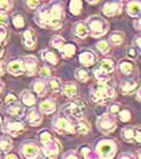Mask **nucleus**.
I'll return each mask as SVG.
<instances>
[{
  "label": "nucleus",
  "mask_w": 141,
  "mask_h": 159,
  "mask_svg": "<svg viewBox=\"0 0 141 159\" xmlns=\"http://www.w3.org/2000/svg\"><path fill=\"white\" fill-rule=\"evenodd\" d=\"M64 12L61 2H50L38 9L35 13V22L41 28L60 29L62 27Z\"/></svg>",
  "instance_id": "f257e3e1"
},
{
  "label": "nucleus",
  "mask_w": 141,
  "mask_h": 159,
  "mask_svg": "<svg viewBox=\"0 0 141 159\" xmlns=\"http://www.w3.org/2000/svg\"><path fill=\"white\" fill-rule=\"evenodd\" d=\"M91 100L96 103H107L110 100L115 98V91L112 86L106 84H97L90 90Z\"/></svg>",
  "instance_id": "f03ea898"
},
{
  "label": "nucleus",
  "mask_w": 141,
  "mask_h": 159,
  "mask_svg": "<svg viewBox=\"0 0 141 159\" xmlns=\"http://www.w3.org/2000/svg\"><path fill=\"white\" fill-rule=\"evenodd\" d=\"M85 25L88 27V30H89V34L92 38H100L105 35L107 32H108V28L110 25L108 22L101 18L100 16H91L87 20Z\"/></svg>",
  "instance_id": "7ed1b4c3"
},
{
  "label": "nucleus",
  "mask_w": 141,
  "mask_h": 159,
  "mask_svg": "<svg viewBox=\"0 0 141 159\" xmlns=\"http://www.w3.org/2000/svg\"><path fill=\"white\" fill-rule=\"evenodd\" d=\"M95 152L100 159H112L117 153V143L108 137L101 139L95 146Z\"/></svg>",
  "instance_id": "20e7f679"
},
{
  "label": "nucleus",
  "mask_w": 141,
  "mask_h": 159,
  "mask_svg": "<svg viewBox=\"0 0 141 159\" xmlns=\"http://www.w3.org/2000/svg\"><path fill=\"white\" fill-rule=\"evenodd\" d=\"M85 107H87V105L83 100H74L71 103H67L62 111H63V114L66 116V118L80 120L83 119Z\"/></svg>",
  "instance_id": "39448f33"
},
{
  "label": "nucleus",
  "mask_w": 141,
  "mask_h": 159,
  "mask_svg": "<svg viewBox=\"0 0 141 159\" xmlns=\"http://www.w3.org/2000/svg\"><path fill=\"white\" fill-rule=\"evenodd\" d=\"M52 128L56 133L61 135H67V134H74V125L71 123V120L62 116H57L52 119Z\"/></svg>",
  "instance_id": "423d86ee"
},
{
  "label": "nucleus",
  "mask_w": 141,
  "mask_h": 159,
  "mask_svg": "<svg viewBox=\"0 0 141 159\" xmlns=\"http://www.w3.org/2000/svg\"><path fill=\"white\" fill-rule=\"evenodd\" d=\"M41 152H43L44 157H46L49 159H55L61 152V145L56 139L52 137L50 141H48V142H45L43 145Z\"/></svg>",
  "instance_id": "0eeeda50"
},
{
  "label": "nucleus",
  "mask_w": 141,
  "mask_h": 159,
  "mask_svg": "<svg viewBox=\"0 0 141 159\" xmlns=\"http://www.w3.org/2000/svg\"><path fill=\"white\" fill-rule=\"evenodd\" d=\"M96 124H97V129L102 134H105V135L115 131V126H117V125H115V118L111 117V116H108V114H102V116H100V117L97 118Z\"/></svg>",
  "instance_id": "6e6552de"
},
{
  "label": "nucleus",
  "mask_w": 141,
  "mask_h": 159,
  "mask_svg": "<svg viewBox=\"0 0 141 159\" xmlns=\"http://www.w3.org/2000/svg\"><path fill=\"white\" fill-rule=\"evenodd\" d=\"M1 130H2V133L16 137L25 131V124L20 120H6L4 123V125L1 126Z\"/></svg>",
  "instance_id": "1a4fd4ad"
},
{
  "label": "nucleus",
  "mask_w": 141,
  "mask_h": 159,
  "mask_svg": "<svg viewBox=\"0 0 141 159\" xmlns=\"http://www.w3.org/2000/svg\"><path fill=\"white\" fill-rule=\"evenodd\" d=\"M21 154L26 159H35L39 156V147L33 141H27L21 146Z\"/></svg>",
  "instance_id": "9d476101"
},
{
  "label": "nucleus",
  "mask_w": 141,
  "mask_h": 159,
  "mask_svg": "<svg viewBox=\"0 0 141 159\" xmlns=\"http://www.w3.org/2000/svg\"><path fill=\"white\" fill-rule=\"evenodd\" d=\"M123 11V2L122 1H110L106 2L102 7V12L107 17L118 16Z\"/></svg>",
  "instance_id": "9b49d317"
},
{
  "label": "nucleus",
  "mask_w": 141,
  "mask_h": 159,
  "mask_svg": "<svg viewBox=\"0 0 141 159\" xmlns=\"http://www.w3.org/2000/svg\"><path fill=\"white\" fill-rule=\"evenodd\" d=\"M22 61H23V67H25V73L27 75H33L38 68L37 57L35 56H26Z\"/></svg>",
  "instance_id": "f8f14e48"
},
{
  "label": "nucleus",
  "mask_w": 141,
  "mask_h": 159,
  "mask_svg": "<svg viewBox=\"0 0 141 159\" xmlns=\"http://www.w3.org/2000/svg\"><path fill=\"white\" fill-rule=\"evenodd\" d=\"M22 41H23V45L26 46V49L33 50L37 45V37H35L34 30H32V29L25 30L22 34Z\"/></svg>",
  "instance_id": "ddd939ff"
},
{
  "label": "nucleus",
  "mask_w": 141,
  "mask_h": 159,
  "mask_svg": "<svg viewBox=\"0 0 141 159\" xmlns=\"http://www.w3.org/2000/svg\"><path fill=\"white\" fill-rule=\"evenodd\" d=\"M79 62L82 63V66L84 67L92 66L96 62V55L91 50H84L79 55Z\"/></svg>",
  "instance_id": "4468645a"
},
{
  "label": "nucleus",
  "mask_w": 141,
  "mask_h": 159,
  "mask_svg": "<svg viewBox=\"0 0 141 159\" xmlns=\"http://www.w3.org/2000/svg\"><path fill=\"white\" fill-rule=\"evenodd\" d=\"M7 70L10 74L15 77L22 75L25 73V67H23V61L22 60H13L7 65Z\"/></svg>",
  "instance_id": "2eb2a0df"
},
{
  "label": "nucleus",
  "mask_w": 141,
  "mask_h": 159,
  "mask_svg": "<svg viewBox=\"0 0 141 159\" xmlns=\"http://www.w3.org/2000/svg\"><path fill=\"white\" fill-rule=\"evenodd\" d=\"M41 120H43V116H41V113L39 112L38 109L31 108V109L28 111V113H27V121H28L31 125L37 126V125H39V124L41 123Z\"/></svg>",
  "instance_id": "dca6fc26"
},
{
  "label": "nucleus",
  "mask_w": 141,
  "mask_h": 159,
  "mask_svg": "<svg viewBox=\"0 0 141 159\" xmlns=\"http://www.w3.org/2000/svg\"><path fill=\"white\" fill-rule=\"evenodd\" d=\"M99 70H101L102 73L110 75L113 70H115V61L112 58H103L99 62V67H97Z\"/></svg>",
  "instance_id": "f3484780"
},
{
  "label": "nucleus",
  "mask_w": 141,
  "mask_h": 159,
  "mask_svg": "<svg viewBox=\"0 0 141 159\" xmlns=\"http://www.w3.org/2000/svg\"><path fill=\"white\" fill-rule=\"evenodd\" d=\"M127 12L129 16L136 18L141 16V1H130L127 4Z\"/></svg>",
  "instance_id": "a211bd4d"
},
{
  "label": "nucleus",
  "mask_w": 141,
  "mask_h": 159,
  "mask_svg": "<svg viewBox=\"0 0 141 159\" xmlns=\"http://www.w3.org/2000/svg\"><path fill=\"white\" fill-rule=\"evenodd\" d=\"M39 108H40L41 113H44V114H51V113H54L56 111V103H55L54 100L48 98V100H44L39 105Z\"/></svg>",
  "instance_id": "6ab92c4d"
},
{
  "label": "nucleus",
  "mask_w": 141,
  "mask_h": 159,
  "mask_svg": "<svg viewBox=\"0 0 141 159\" xmlns=\"http://www.w3.org/2000/svg\"><path fill=\"white\" fill-rule=\"evenodd\" d=\"M6 112H7V114H10L11 117H15V118H22L23 114H25V108L21 106L20 103L16 102V103H13V105L7 107Z\"/></svg>",
  "instance_id": "aec40b11"
},
{
  "label": "nucleus",
  "mask_w": 141,
  "mask_h": 159,
  "mask_svg": "<svg viewBox=\"0 0 141 159\" xmlns=\"http://www.w3.org/2000/svg\"><path fill=\"white\" fill-rule=\"evenodd\" d=\"M41 58L44 60V61H46L48 63H50L52 66H56L57 65V62H59V57H57V55L51 51V50H49V49H45V50H43L41 52Z\"/></svg>",
  "instance_id": "412c9836"
},
{
  "label": "nucleus",
  "mask_w": 141,
  "mask_h": 159,
  "mask_svg": "<svg viewBox=\"0 0 141 159\" xmlns=\"http://www.w3.org/2000/svg\"><path fill=\"white\" fill-rule=\"evenodd\" d=\"M32 86H33V90H34V93H37L39 97H43V96H45L48 86H46V83H45V81H44L43 79L34 80V81H33V84H32Z\"/></svg>",
  "instance_id": "4be33fe9"
},
{
  "label": "nucleus",
  "mask_w": 141,
  "mask_h": 159,
  "mask_svg": "<svg viewBox=\"0 0 141 159\" xmlns=\"http://www.w3.org/2000/svg\"><path fill=\"white\" fill-rule=\"evenodd\" d=\"M73 33L76 34V37L78 38H87L89 35V30H88V27L85 25V22H78L74 25L73 28Z\"/></svg>",
  "instance_id": "5701e85b"
},
{
  "label": "nucleus",
  "mask_w": 141,
  "mask_h": 159,
  "mask_svg": "<svg viewBox=\"0 0 141 159\" xmlns=\"http://www.w3.org/2000/svg\"><path fill=\"white\" fill-rule=\"evenodd\" d=\"M138 86V84H136V80L134 79H124L122 83H120V90H122V93H133L134 90H135V88Z\"/></svg>",
  "instance_id": "b1692460"
},
{
  "label": "nucleus",
  "mask_w": 141,
  "mask_h": 159,
  "mask_svg": "<svg viewBox=\"0 0 141 159\" xmlns=\"http://www.w3.org/2000/svg\"><path fill=\"white\" fill-rule=\"evenodd\" d=\"M21 101L23 102L25 106L33 107L35 105V102H37V98H35V96L31 93L29 90H23L21 93Z\"/></svg>",
  "instance_id": "393cba45"
},
{
  "label": "nucleus",
  "mask_w": 141,
  "mask_h": 159,
  "mask_svg": "<svg viewBox=\"0 0 141 159\" xmlns=\"http://www.w3.org/2000/svg\"><path fill=\"white\" fill-rule=\"evenodd\" d=\"M62 93L67 98H73L78 93V88L74 83H67L64 86H62Z\"/></svg>",
  "instance_id": "a878e982"
},
{
  "label": "nucleus",
  "mask_w": 141,
  "mask_h": 159,
  "mask_svg": "<svg viewBox=\"0 0 141 159\" xmlns=\"http://www.w3.org/2000/svg\"><path fill=\"white\" fill-rule=\"evenodd\" d=\"M11 149H12V140L6 135L0 136V151L2 153H9Z\"/></svg>",
  "instance_id": "bb28decb"
},
{
  "label": "nucleus",
  "mask_w": 141,
  "mask_h": 159,
  "mask_svg": "<svg viewBox=\"0 0 141 159\" xmlns=\"http://www.w3.org/2000/svg\"><path fill=\"white\" fill-rule=\"evenodd\" d=\"M77 51V48H76V45L74 44H64L63 46H62V49L60 50V52L62 55V57L64 58H69V57H72L74 53Z\"/></svg>",
  "instance_id": "cd10ccee"
},
{
  "label": "nucleus",
  "mask_w": 141,
  "mask_h": 159,
  "mask_svg": "<svg viewBox=\"0 0 141 159\" xmlns=\"http://www.w3.org/2000/svg\"><path fill=\"white\" fill-rule=\"evenodd\" d=\"M50 89V91L54 93H60L62 90V84H61V80L59 78H50L48 79V84H46Z\"/></svg>",
  "instance_id": "c85d7f7f"
},
{
  "label": "nucleus",
  "mask_w": 141,
  "mask_h": 159,
  "mask_svg": "<svg viewBox=\"0 0 141 159\" xmlns=\"http://www.w3.org/2000/svg\"><path fill=\"white\" fill-rule=\"evenodd\" d=\"M90 131V125L88 124V121H85L84 119H80L77 121L76 126H74V133H78L80 135H85Z\"/></svg>",
  "instance_id": "c756f323"
},
{
  "label": "nucleus",
  "mask_w": 141,
  "mask_h": 159,
  "mask_svg": "<svg viewBox=\"0 0 141 159\" xmlns=\"http://www.w3.org/2000/svg\"><path fill=\"white\" fill-rule=\"evenodd\" d=\"M118 68H119V72H120V73H123L124 75H129V74L133 72L134 66H133V63H131L130 61H128V60H123V61L119 62Z\"/></svg>",
  "instance_id": "7c9ffc66"
},
{
  "label": "nucleus",
  "mask_w": 141,
  "mask_h": 159,
  "mask_svg": "<svg viewBox=\"0 0 141 159\" xmlns=\"http://www.w3.org/2000/svg\"><path fill=\"white\" fill-rule=\"evenodd\" d=\"M124 41V34L122 32H113L110 37V43L113 45V46H119L122 45Z\"/></svg>",
  "instance_id": "2f4dec72"
},
{
  "label": "nucleus",
  "mask_w": 141,
  "mask_h": 159,
  "mask_svg": "<svg viewBox=\"0 0 141 159\" xmlns=\"http://www.w3.org/2000/svg\"><path fill=\"white\" fill-rule=\"evenodd\" d=\"M122 137L125 142H134V128L133 126H125L122 130Z\"/></svg>",
  "instance_id": "473e14b6"
},
{
  "label": "nucleus",
  "mask_w": 141,
  "mask_h": 159,
  "mask_svg": "<svg viewBox=\"0 0 141 159\" xmlns=\"http://www.w3.org/2000/svg\"><path fill=\"white\" fill-rule=\"evenodd\" d=\"M80 154L84 159H100V157L96 154L95 151H92L89 147H82L80 148Z\"/></svg>",
  "instance_id": "72a5a7b5"
},
{
  "label": "nucleus",
  "mask_w": 141,
  "mask_h": 159,
  "mask_svg": "<svg viewBox=\"0 0 141 159\" xmlns=\"http://www.w3.org/2000/svg\"><path fill=\"white\" fill-rule=\"evenodd\" d=\"M82 7H83V2L79 0H73L69 2V11L74 16H78L82 12Z\"/></svg>",
  "instance_id": "f704fd0d"
},
{
  "label": "nucleus",
  "mask_w": 141,
  "mask_h": 159,
  "mask_svg": "<svg viewBox=\"0 0 141 159\" xmlns=\"http://www.w3.org/2000/svg\"><path fill=\"white\" fill-rule=\"evenodd\" d=\"M74 75H76V78H77L79 81H82V83H87V81L89 80V74H88V72H87L85 69H83V68H77L76 72H74Z\"/></svg>",
  "instance_id": "c9c22d12"
},
{
  "label": "nucleus",
  "mask_w": 141,
  "mask_h": 159,
  "mask_svg": "<svg viewBox=\"0 0 141 159\" xmlns=\"http://www.w3.org/2000/svg\"><path fill=\"white\" fill-rule=\"evenodd\" d=\"M50 45H51L52 48L57 49V50H61L62 46L64 45V39L62 37H60V35H55L50 40Z\"/></svg>",
  "instance_id": "e433bc0d"
},
{
  "label": "nucleus",
  "mask_w": 141,
  "mask_h": 159,
  "mask_svg": "<svg viewBox=\"0 0 141 159\" xmlns=\"http://www.w3.org/2000/svg\"><path fill=\"white\" fill-rule=\"evenodd\" d=\"M25 23H26V21H25V17L22 15L16 13L12 16V25L15 26V28H23Z\"/></svg>",
  "instance_id": "4c0bfd02"
},
{
  "label": "nucleus",
  "mask_w": 141,
  "mask_h": 159,
  "mask_svg": "<svg viewBox=\"0 0 141 159\" xmlns=\"http://www.w3.org/2000/svg\"><path fill=\"white\" fill-rule=\"evenodd\" d=\"M94 77H95V79L97 80L100 84H106V83H107V80L110 79V77H108L107 74L102 73V72H101V70H99L97 68H96V69H94Z\"/></svg>",
  "instance_id": "58836bf2"
},
{
  "label": "nucleus",
  "mask_w": 141,
  "mask_h": 159,
  "mask_svg": "<svg viewBox=\"0 0 141 159\" xmlns=\"http://www.w3.org/2000/svg\"><path fill=\"white\" fill-rule=\"evenodd\" d=\"M39 77L41 79H50L51 78V70H50V68L46 66L40 67V69H39Z\"/></svg>",
  "instance_id": "ea45409f"
},
{
  "label": "nucleus",
  "mask_w": 141,
  "mask_h": 159,
  "mask_svg": "<svg viewBox=\"0 0 141 159\" xmlns=\"http://www.w3.org/2000/svg\"><path fill=\"white\" fill-rule=\"evenodd\" d=\"M51 139H52L51 133L48 131V130H43V131L39 133V140H40V143H41V145H44L45 142L50 141Z\"/></svg>",
  "instance_id": "a19ab883"
},
{
  "label": "nucleus",
  "mask_w": 141,
  "mask_h": 159,
  "mask_svg": "<svg viewBox=\"0 0 141 159\" xmlns=\"http://www.w3.org/2000/svg\"><path fill=\"white\" fill-rule=\"evenodd\" d=\"M119 112H120V103L115 102V103H112L108 106V116L115 117V116H118Z\"/></svg>",
  "instance_id": "79ce46f5"
},
{
  "label": "nucleus",
  "mask_w": 141,
  "mask_h": 159,
  "mask_svg": "<svg viewBox=\"0 0 141 159\" xmlns=\"http://www.w3.org/2000/svg\"><path fill=\"white\" fill-rule=\"evenodd\" d=\"M96 48H97V50L101 53H107L110 51V45H108V43H107L106 40L99 41V43L96 44Z\"/></svg>",
  "instance_id": "37998d69"
},
{
  "label": "nucleus",
  "mask_w": 141,
  "mask_h": 159,
  "mask_svg": "<svg viewBox=\"0 0 141 159\" xmlns=\"http://www.w3.org/2000/svg\"><path fill=\"white\" fill-rule=\"evenodd\" d=\"M12 6V1L9 0H0V12L6 13Z\"/></svg>",
  "instance_id": "c03bdc74"
},
{
  "label": "nucleus",
  "mask_w": 141,
  "mask_h": 159,
  "mask_svg": "<svg viewBox=\"0 0 141 159\" xmlns=\"http://www.w3.org/2000/svg\"><path fill=\"white\" fill-rule=\"evenodd\" d=\"M118 118H119L120 121L127 123V121H129V120L131 119V114H130V112H129L128 109H123V111H120L118 113Z\"/></svg>",
  "instance_id": "a18cd8bd"
},
{
  "label": "nucleus",
  "mask_w": 141,
  "mask_h": 159,
  "mask_svg": "<svg viewBox=\"0 0 141 159\" xmlns=\"http://www.w3.org/2000/svg\"><path fill=\"white\" fill-rule=\"evenodd\" d=\"M17 102V96L15 93H7L5 97V105L6 106H11L13 103Z\"/></svg>",
  "instance_id": "49530a36"
},
{
  "label": "nucleus",
  "mask_w": 141,
  "mask_h": 159,
  "mask_svg": "<svg viewBox=\"0 0 141 159\" xmlns=\"http://www.w3.org/2000/svg\"><path fill=\"white\" fill-rule=\"evenodd\" d=\"M62 159H80V157L76 151H68L62 156Z\"/></svg>",
  "instance_id": "de8ad7c7"
},
{
  "label": "nucleus",
  "mask_w": 141,
  "mask_h": 159,
  "mask_svg": "<svg viewBox=\"0 0 141 159\" xmlns=\"http://www.w3.org/2000/svg\"><path fill=\"white\" fill-rule=\"evenodd\" d=\"M134 141L141 143V128L140 126H134Z\"/></svg>",
  "instance_id": "09e8293b"
},
{
  "label": "nucleus",
  "mask_w": 141,
  "mask_h": 159,
  "mask_svg": "<svg viewBox=\"0 0 141 159\" xmlns=\"http://www.w3.org/2000/svg\"><path fill=\"white\" fill-rule=\"evenodd\" d=\"M6 35H7V29H6V26L0 25V43L5 40Z\"/></svg>",
  "instance_id": "8fccbe9b"
},
{
  "label": "nucleus",
  "mask_w": 141,
  "mask_h": 159,
  "mask_svg": "<svg viewBox=\"0 0 141 159\" xmlns=\"http://www.w3.org/2000/svg\"><path fill=\"white\" fill-rule=\"evenodd\" d=\"M136 56H138V52L134 48H130L127 51V57H129V58H136Z\"/></svg>",
  "instance_id": "3c124183"
},
{
  "label": "nucleus",
  "mask_w": 141,
  "mask_h": 159,
  "mask_svg": "<svg viewBox=\"0 0 141 159\" xmlns=\"http://www.w3.org/2000/svg\"><path fill=\"white\" fill-rule=\"evenodd\" d=\"M7 22H9V20H7V15H6V13L0 12V25L6 26V25H7Z\"/></svg>",
  "instance_id": "603ef678"
},
{
  "label": "nucleus",
  "mask_w": 141,
  "mask_h": 159,
  "mask_svg": "<svg viewBox=\"0 0 141 159\" xmlns=\"http://www.w3.org/2000/svg\"><path fill=\"white\" fill-rule=\"evenodd\" d=\"M26 5L29 9H37L40 5V1H26Z\"/></svg>",
  "instance_id": "864d4df0"
},
{
  "label": "nucleus",
  "mask_w": 141,
  "mask_h": 159,
  "mask_svg": "<svg viewBox=\"0 0 141 159\" xmlns=\"http://www.w3.org/2000/svg\"><path fill=\"white\" fill-rule=\"evenodd\" d=\"M134 27H135L138 30H141V16L138 17V18L134 21Z\"/></svg>",
  "instance_id": "5fc2aeb1"
},
{
  "label": "nucleus",
  "mask_w": 141,
  "mask_h": 159,
  "mask_svg": "<svg viewBox=\"0 0 141 159\" xmlns=\"http://www.w3.org/2000/svg\"><path fill=\"white\" fill-rule=\"evenodd\" d=\"M134 43H135V45L138 46V49H139V52H140V55H141V37H136Z\"/></svg>",
  "instance_id": "6e6d98bb"
},
{
  "label": "nucleus",
  "mask_w": 141,
  "mask_h": 159,
  "mask_svg": "<svg viewBox=\"0 0 141 159\" xmlns=\"http://www.w3.org/2000/svg\"><path fill=\"white\" fill-rule=\"evenodd\" d=\"M119 159H134V157L131 154H129V153H123V154H120Z\"/></svg>",
  "instance_id": "4d7b16f0"
},
{
  "label": "nucleus",
  "mask_w": 141,
  "mask_h": 159,
  "mask_svg": "<svg viewBox=\"0 0 141 159\" xmlns=\"http://www.w3.org/2000/svg\"><path fill=\"white\" fill-rule=\"evenodd\" d=\"M4 89H5L4 83H2V81H1V79H0V100H1V95H2V93H4Z\"/></svg>",
  "instance_id": "13d9d810"
},
{
  "label": "nucleus",
  "mask_w": 141,
  "mask_h": 159,
  "mask_svg": "<svg viewBox=\"0 0 141 159\" xmlns=\"http://www.w3.org/2000/svg\"><path fill=\"white\" fill-rule=\"evenodd\" d=\"M4 159H18V157L15 156V154H6V157Z\"/></svg>",
  "instance_id": "bf43d9fd"
},
{
  "label": "nucleus",
  "mask_w": 141,
  "mask_h": 159,
  "mask_svg": "<svg viewBox=\"0 0 141 159\" xmlns=\"http://www.w3.org/2000/svg\"><path fill=\"white\" fill-rule=\"evenodd\" d=\"M2 55H4V48H2V44L0 43V58L2 57Z\"/></svg>",
  "instance_id": "052dcab7"
},
{
  "label": "nucleus",
  "mask_w": 141,
  "mask_h": 159,
  "mask_svg": "<svg viewBox=\"0 0 141 159\" xmlns=\"http://www.w3.org/2000/svg\"><path fill=\"white\" fill-rule=\"evenodd\" d=\"M4 74V65L0 62V75H2Z\"/></svg>",
  "instance_id": "680f3d73"
},
{
  "label": "nucleus",
  "mask_w": 141,
  "mask_h": 159,
  "mask_svg": "<svg viewBox=\"0 0 141 159\" xmlns=\"http://www.w3.org/2000/svg\"><path fill=\"white\" fill-rule=\"evenodd\" d=\"M136 96H138V98L141 100V86L139 88V90H138V93H136Z\"/></svg>",
  "instance_id": "e2e57ef3"
},
{
  "label": "nucleus",
  "mask_w": 141,
  "mask_h": 159,
  "mask_svg": "<svg viewBox=\"0 0 141 159\" xmlns=\"http://www.w3.org/2000/svg\"><path fill=\"white\" fill-rule=\"evenodd\" d=\"M138 159H141V149L138 151Z\"/></svg>",
  "instance_id": "0e129e2a"
},
{
  "label": "nucleus",
  "mask_w": 141,
  "mask_h": 159,
  "mask_svg": "<svg viewBox=\"0 0 141 159\" xmlns=\"http://www.w3.org/2000/svg\"><path fill=\"white\" fill-rule=\"evenodd\" d=\"M88 2H89V4H92V5H95V4H97L99 1H88Z\"/></svg>",
  "instance_id": "69168bd1"
},
{
  "label": "nucleus",
  "mask_w": 141,
  "mask_h": 159,
  "mask_svg": "<svg viewBox=\"0 0 141 159\" xmlns=\"http://www.w3.org/2000/svg\"><path fill=\"white\" fill-rule=\"evenodd\" d=\"M2 121H4V119H2V117H1V116H0V126H1V125H2Z\"/></svg>",
  "instance_id": "338daca9"
},
{
  "label": "nucleus",
  "mask_w": 141,
  "mask_h": 159,
  "mask_svg": "<svg viewBox=\"0 0 141 159\" xmlns=\"http://www.w3.org/2000/svg\"><path fill=\"white\" fill-rule=\"evenodd\" d=\"M2 159H4V158H2Z\"/></svg>",
  "instance_id": "774afa93"
}]
</instances>
